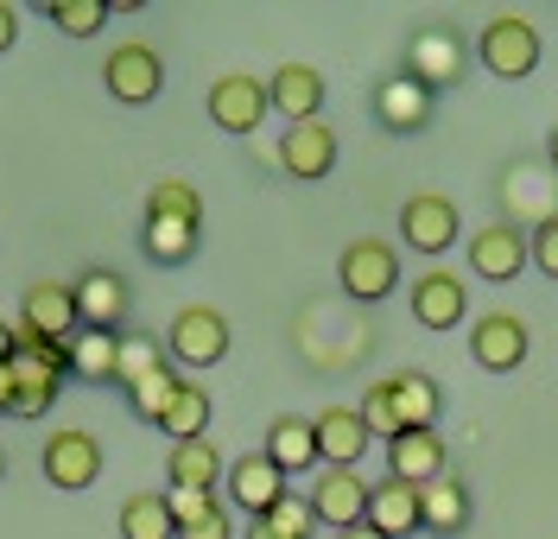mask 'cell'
I'll use <instances>...</instances> for the list:
<instances>
[{
    "mask_svg": "<svg viewBox=\"0 0 558 539\" xmlns=\"http://www.w3.org/2000/svg\"><path fill=\"white\" fill-rule=\"evenodd\" d=\"M526 350H533V336H526V323L514 318V311H483L476 330H470V356H476V368H488V375L521 368Z\"/></svg>",
    "mask_w": 558,
    "mask_h": 539,
    "instance_id": "4fadbf2b",
    "label": "cell"
},
{
    "mask_svg": "<svg viewBox=\"0 0 558 539\" xmlns=\"http://www.w3.org/2000/svg\"><path fill=\"white\" fill-rule=\"evenodd\" d=\"M222 495H229V507H242L247 520H260L267 507H279L292 489H286V469L267 457V451H247V457H235L229 464V476H222Z\"/></svg>",
    "mask_w": 558,
    "mask_h": 539,
    "instance_id": "30bf717a",
    "label": "cell"
},
{
    "mask_svg": "<svg viewBox=\"0 0 558 539\" xmlns=\"http://www.w3.org/2000/svg\"><path fill=\"white\" fill-rule=\"evenodd\" d=\"M166 356L172 368H216L229 356V318L216 305H184L166 330Z\"/></svg>",
    "mask_w": 558,
    "mask_h": 539,
    "instance_id": "8992f818",
    "label": "cell"
},
{
    "mask_svg": "<svg viewBox=\"0 0 558 539\" xmlns=\"http://www.w3.org/2000/svg\"><path fill=\"white\" fill-rule=\"evenodd\" d=\"M166 476H172V489H197V495H216V482L229 476V464H222V451L204 438H184V444H172V457H166Z\"/></svg>",
    "mask_w": 558,
    "mask_h": 539,
    "instance_id": "484cf974",
    "label": "cell"
},
{
    "mask_svg": "<svg viewBox=\"0 0 558 539\" xmlns=\"http://www.w3.org/2000/svg\"><path fill=\"white\" fill-rule=\"evenodd\" d=\"M274 114V96H267V83L247 71H229L209 83V121L222 127V134H254L260 121Z\"/></svg>",
    "mask_w": 558,
    "mask_h": 539,
    "instance_id": "ba28073f",
    "label": "cell"
},
{
    "mask_svg": "<svg viewBox=\"0 0 558 539\" xmlns=\"http://www.w3.org/2000/svg\"><path fill=\"white\" fill-rule=\"evenodd\" d=\"M279 166H286V179L299 184H317L337 172V134L324 127V121H299V127H286V140H279Z\"/></svg>",
    "mask_w": 558,
    "mask_h": 539,
    "instance_id": "e0dca14e",
    "label": "cell"
},
{
    "mask_svg": "<svg viewBox=\"0 0 558 539\" xmlns=\"http://www.w3.org/2000/svg\"><path fill=\"white\" fill-rule=\"evenodd\" d=\"M546 159H553V166H558V121H553V127H546Z\"/></svg>",
    "mask_w": 558,
    "mask_h": 539,
    "instance_id": "60d3db41",
    "label": "cell"
},
{
    "mask_svg": "<svg viewBox=\"0 0 558 539\" xmlns=\"http://www.w3.org/2000/svg\"><path fill=\"white\" fill-rule=\"evenodd\" d=\"M368 495H375V482H362V469H324L305 502H312L317 527L349 534V527H362V520H368Z\"/></svg>",
    "mask_w": 558,
    "mask_h": 539,
    "instance_id": "9c48e42d",
    "label": "cell"
},
{
    "mask_svg": "<svg viewBox=\"0 0 558 539\" xmlns=\"http://www.w3.org/2000/svg\"><path fill=\"white\" fill-rule=\"evenodd\" d=\"M407 305H413V318L425 330H457V323L470 318V286L445 273V267H432V273H418L413 292H407Z\"/></svg>",
    "mask_w": 558,
    "mask_h": 539,
    "instance_id": "9a60e30c",
    "label": "cell"
},
{
    "mask_svg": "<svg viewBox=\"0 0 558 539\" xmlns=\"http://www.w3.org/2000/svg\"><path fill=\"white\" fill-rule=\"evenodd\" d=\"M337 286H343L349 298H362V305L387 298V292L400 286V254H393V242L355 235V242L337 254Z\"/></svg>",
    "mask_w": 558,
    "mask_h": 539,
    "instance_id": "52a82bcc",
    "label": "cell"
},
{
    "mask_svg": "<svg viewBox=\"0 0 558 539\" xmlns=\"http://www.w3.org/2000/svg\"><path fill=\"white\" fill-rule=\"evenodd\" d=\"M197 248H204V222H191V216H146V229H140V254L153 267H184Z\"/></svg>",
    "mask_w": 558,
    "mask_h": 539,
    "instance_id": "cb8c5ba5",
    "label": "cell"
},
{
    "mask_svg": "<svg viewBox=\"0 0 558 539\" xmlns=\"http://www.w3.org/2000/svg\"><path fill=\"white\" fill-rule=\"evenodd\" d=\"M337 539H381V534H375V527L362 520V527H349V534H337Z\"/></svg>",
    "mask_w": 558,
    "mask_h": 539,
    "instance_id": "ab89813d",
    "label": "cell"
},
{
    "mask_svg": "<svg viewBox=\"0 0 558 539\" xmlns=\"http://www.w3.org/2000/svg\"><path fill=\"white\" fill-rule=\"evenodd\" d=\"M526 254H533V267H539L546 280H558V216H546V222L526 235Z\"/></svg>",
    "mask_w": 558,
    "mask_h": 539,
    "instance_id": "d590c367",
    "label": "cell"
},
{
    "mask_svg": "<svg viewBox=\"0 0 558 539\" xmlns=\"http://www.w3.org/2000/svg\"><path fill=\"white\" fill-rule=\"evenodd\" d=\"M463 71H470V45H463L457 26H418V33L407 38L400 76H413L418 89H432V96H438V89H457Z\"/></svg>",
    "mask_w": 558,
    "mask_h": 539,
    "instance_id": "3957f363",
    "label": "cell"
},
{
    "mask_svg": "<svg viewBox=\"0 0 558 539\" xmlns=\"http://www.w3.org/2000/svg\"><path fill=\"white\" fill-rule=\"evenodd\" d=\"M457 229H463V216L445 191H413L407 204H400V235H407V248L418 254H445L457 248Z\"/></svg>",
    "mask_w": 558,
    "mask_h": 539,
    "instance_id": "8fae6325",
    "label": "cell"
},
{
    "mask_svg": "<svg viewBox=\"0 0 558 539\" xmlns=\"http://www.w3.org/2000/svg\"><path fill=\"white\" fill-rule=\"evenodd\" d=\"M20 323L38 330V336H51V343H70V336L83 330V318H76V292H70L64 280H38V286H26Z\"/></svg>",
    "mask_w": 558,
    "mask_h": 539,
    "instance_id": "ac0fdd59",
    "label": "cell"
},
{
    "mask_svg": "<svg viewBox=\"0 0 558 539\" xmlns=\"http://www.w3.org/2000/svg\"><path fill=\"white\" fill-rule=\"evenodd\" d=\"M166 495H172V514H178V539H235L229 502L197 495V489H166Z\"/></svg>",
    "mask_w": 558,
    "mask_h": 539,
    "instance_id": "f1b7e54d",
    "label": "cell"
},
{
    "mask_svg": "<svg viewBox=\"0 0 558 539\" xmlns=\"http://www.w3.org/2000/svg\"><path fill=\"white\" fill-rule=\"evenodd\" d=\"M146 216H191V222H204V197H197L191 179H159L146 191Z\"/></svg>",
    "mask_w": 558,
    "mask_h": 539,
    "instance_id": "836d02e7",
    "label": "cell"
},
{
    "mask_svg": "<svg viewBox=\"0 0 558 539\" xmlns=\"http://www.w3.org/2000/svg\"><path fill=\"white\" fill-rule=\"evenodd\" d=\"M178 388H184V375L172 368V356L128 343V356H121V394H128V406H134V419L159 426V419L172 413Z\"/></svg>",
    "mask_w": 558,
    "mask_h": 539,
    "instance_id": "7a4b0ae2",
    "label": "cell"
},
{
    "mask_svg": "<svg viewBox=\"0 0 558 539\" xmlns=\"http://www.w3.org/2000/svg\"><path fill=\"white\" fill-rule=\"evenodd\" d=\"M317 426V464L324 469H362V457H368V426H362V413L355 406H324L312 419Z\"/></svg>",
    "mask_w": 558,
    "mask_h": 539,
    "instance_id": "2e32d148",
    "label": "cell"
},
{
    "mask_svg": "<svg viewBox=\"0 0 558 539\" xmlns=\"http://www.w3.org/2000/svg\"><path fill=\"white\" fill-rule=\"evenodd\" d=\"M445 464H451V451H445L438 431H400V438H387V476H393V482L425 489V482L445 476Z\"/></svg>",
    "mask_w": 558,
    "mask_h": 539,
    "instance_id": "d6986e66",
    "label": "cell"
},
{
    "mask_svg": "<svg viewBox=\"0 0 558 539\" xmlns=\"http://www.w3.org/2000/svg\"><path fill=\"white\" fill-rule=\"evenodd\" d=\"M355 413H362V426H368V438H400V419H393V400H387V381H375V388H368V394H362V406H355Z\"/></svg>",
    "mask_w": 558,
    "mask_h": 539,
    "instance_id": "e575fe53",
    "label": "cell"
},
{
    "mask_svg": "<svg viewBox=\"0 0 558 539\" xmlns=\"http://www.w3.org/2000/svg\"><path fill=\"white\" fill-rule=\"evenodd\" d=\"M470 489L463 482H451V476H438V482H425L418 489V534L432 539H463L470 534Z\"/></svg>",
    "mask_w": 558,
    "mask_h": 539,
    "instance_id": "44dd1931",
    "label": "cell"
},
{
    "mask_svg": "<svg viewBox=\"0 0 558 539\" xmlns=\"http://www.w3.org/2000/svg\"><path fill=\"white\" fill-rule=\"evenodd\" d=\"M312 502L305 495H286L279 507H267L260 520H247V534L242 539H312Z\"/></svg>",
    "mask_w": 558,
    "mask_h": 539,
    "instance_id": "4dcf8cb0",
    "label": "cell"
},
{
    "mask_svg": "<svg viewBox=\"0 0 558 539\" xmlns=\"http://www.w3.org/2000/svg\"><path fill=\"white\" fill-rule=\"evenodd\" d=\"M267 96H274V108L299 127V121H317V108H324V76H317V64H279L274 76H267Z\"/></svg>",
    "mask_w": 558,
    "mask_h": 539,
    "instance_id": "d4e9b609",
    "label": "cell"
},
{
    "mask_svg": "<svg viewBox=\"0 0 558 539\" xmlns=\"http://www.w3.org/2000/svg\"><path fill=\"white\" fill-rule=\"evenodd\" d=\"M121 539H178V514L166 489H146L121 502Z\"/></svg>",
    "mask_w": 558,
    "mask_h": 539,
    "instance_id": "f546056e",
    "label": "cell"
},
{
    "mask_svg": "<svg viewBox=\"0 0 558 539\" xmlns=\"http://www.w3.org/2000/svg\"><path fill=\"white\" fill-rule=\"evenodd\" d=\"M260 451H267L286 476H305V469L317 464V426L299 419V413H279L274 426H267V444H260Z\"/></svg>",
    "mask_w": 558,
    "mask_h": 539,
    "instance_id": "4316f807",
    "label": "cell"
},
{
    "mask_svg": "<svg viewBox=\"0 0 558 539\" xmlns=\"http://www.w3.org/2000/svg\"><path fill=\"white\" fill-rule=\"evenodd\" d=\"M13 406V368H0V413Z\"/></svg>",
    "mask_w": 558,
    "mask_h": 539,
    "instance_id": "f35d334b",
    "label": "cell"
},
{
    "mask_svg": "<svg viewBox=\"0 0 558 539\" xmlns=\"http://www.w3.org/2000/svg\"><path fill=\"white\" fill-rule=\"evenodd\" d=\"M526 260H533V254H526V229H514V222H488V229L470 235V273L488 280V286L521 280Z\"/></svg>",
    "mask_w": 558,
    "mask_h": 539,
    "instance_id": "7c38bea8",
    "label": "cell"
},
{
    "mask_svg": "<svg viewBox=\"0 0 558 539\" xmlns=\"http://www.w3.org/2000/svg\"><path fill=\"white\" fill-rule=\"evenodd\" d=\"M121 330H76L70 336V381H96V388H121Z\"/></svg>",
    "mask_w": 558,
    "mask_h": 539,
    "instance_id": "7402d4cb",
    "label": "cell"
},
{
    "mask_svg": "<svg viewBox=\"0 0 558 539\" xmlns=\"http://www.w3.org/2000/svg\"><path fill=\"white\" fill-rule=\"evenodd\" d=\"M368 527L381 539H407L418 534V489L413 482H375V495H368Z\"/></svg>",
    "mask_w": 558,
    "mask_h": 539,
    "instance_id": "83f0119b",
    "label": "cell"
},
{
    "mask_svg": "<svg viewBox=\"0 0 558 539\" xmlns=\"http://www.w3.org/2000/svg\"><path fill=\"white\" fill-rule=\"evenodd\" d=\"M204 426H209V394L197 381H184L172 400V413L159 419V431H172V444H184V438H204Z\"/></svg>",
    "mask_w": 558,
    "mask_h": 539,
    "instance_id": "d6a6232c",
    "label": "cell"
},
{
    "mask_svg": "<svg viewBox=\"0 0 558 539\" xmlns=\"http://www.w3.org/2000/svg\"><path fill=\"white\" fill-rule=\"evenodd\" d=\"M102 83H108L114 102L146 108V102H159V89H166V58H159L146 38H121L102 58Z\"/></svg>",
    "mask_w": 558,
    "mask_h": 539,
    "instance_id": "277c9868",
    "label": "cell"
},
{
    "mask_svg": "<svg viewBox=\"0 0 558 539\" xmlns=\"http://www.w3.org/2000/svg\"><path fill=\"white\" fill-rule=\"evenodd\" d=\"M38 469H45V482H51V489L76 495V489L102 482V438H96L89 426L51 431V438H45V457H38Z\"/></svg>",
    "mask_w": 558,
    "mask_h": 539,
    "instance_id": "5b68a950",
    "label": "cell"
},
{
    "mask_svg": "<svg viewBox=\"0 0 558 539\" xmlns=\"http://www.w3.org/2000/svg\"><path fill=\"white\" fill-rule=\"evenodd\" d=\"M7 362H13V323L0 318V368H7Z\"/></svg>",
    "mask_w": 558,
    "mask_h": 539,
    "instance_id": "74e56055",
    "label": "cell"
},
{
    "mask_svg": "<svg viewBox=\"0 0 558 539\" xmlns=\"http://www.w3.org/2000/svg\"><path fill=\"white\" fill-rule=\"evenodd\" d=\"M70 292H76V318H83V330H121L128 311H134V292H128V280H121L114 267H89Z\"/></svg>",
    "mask_w": 558,
    "mask_h": 539,
    "instance_id": "5bb4252c",
    "label": "cell"
},
{
    "mask_svg": "<svg viewBox=\"0 0 558 539\" xmlns=\"http://www.w3.org/2000/svg\"><path fill=\"white\" fill-rule=\"evenodd\" d=\"M13 45H20V7L0 0V51H13Z\"/></svg>",
    "mask_w": 558,
    "mask_h": 539,
    "instance_id": "8d00e7d4",
    "label": "cell"
},
{
    "mask_svg": "<svg viewBox=\"0 0 558 539\" xmlns=\"http://www.w3.org/2000/svg\"><path fill=\"white\" fill-rule=\"evenodd\" d=\"M476 64L501 83H521L539 71V26L526 13H488V26L476 33Z\"/></svg>",
    "mask_w": 558,
    "mask_h": 539,
    "instance_id": "6da1fadb",
    "label": "cell"
},
{
    "mask_svg": "<svg viewBox=\"0 0 558 539\" xmlns=\"http://www.w3.org/2000/svg\"><path fill=\"white\" fill-rule=\"evenodd\" d=\"M38 13H45L64 38H89V33L108 26V0H45Z\"/></svg>",
    "mask_w": 558,
    "mask_h": 539,
    "instance_id": "1f68e13d",
    "label": "cell"
},
{
    "mask_svg": "<svg viewBox=\"0 0 558 539\" xmlns=\"http://www.w3.org/2000/svg\"><path fill=\"white\" fill-rule=\"evenodd\" d=\"M432 89H418L413 76H387L381 89H375V121H381L387 134H425L432 127Z\"/></svg>",
    "mask_w": 558,
    "mask_h": 539,
    "instance_id": "603a6c76",
    "label": "cell"
},
{
    "mask_svg": "<svg viewBox=\"0 0 558 539\" xmlns=\"http://www.w3.org/2000/svg\"><path fill=\"white\" fill-rule=\"evenodd\" d=\"M0 482H7V451H0Z\"/></svg>",
    "mask_w": 558,
    "mask_h": 539,
    "instance_id": "b9f144b4",
    "label": "cell"
},
{
    "mask_svg": "<svg viewBox=\"0 0 558 539\" xmlns=\"http://www.w3.org/2000/svg\"><path fill=\"white\" fill-rule=\"evenodd\" d=\"M387 400H393V419L400 431H438V413H445V394L425 368H400L387 375Z\"/></svg>",
    "mask_w": 558,
    "mask_h": 539,
    "instance_id": "ffe728a7",
    "label": "cell"
}]
</instances>
